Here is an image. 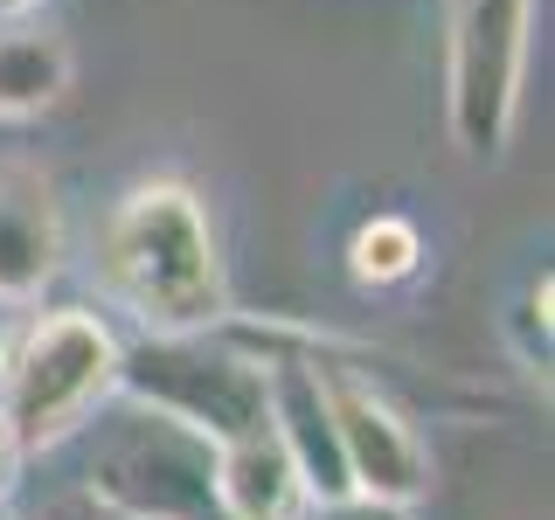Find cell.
Instances as JSON below:
<instances>
[{"label":"cell","instance_id":"cell-1","mask_svg":"<svg viewBox=\"0 0 555 520\" xmlns=\"http://www.w3.org/2000/svg\"><path fill=\"white\" fill-rule=\"evenodd\" d=\"M91 271L139 334H216L222 320H236L216 222L188 181L126 187L98 222Z\"/></svg>","mask_w":555,"mask_h":520},{"label":"cell","instance_id":"cell-2","mask_svg":"<svg viewBox=\"0 0 555 520\" xmlns=\"http://www.w3.org/2000/svg\"><path fill=\"white\" fill-rule=\"evenodd\" d=\"M118 361H126V340L91 306H49L22 334H8L0 424L14 430L22 458H42L98 424V410L118 395Z\"/></svg>","mask_w":555,"mask_h":520},{"label":"cell","instance_id":"cell-3","mask_svg":"<svg viewBox=\"0 0 555 520\" xmlns=\"http://www.w3.org/2000/svg\"><path fill=\"white\" fill-rule=\"evenodd\" d=\"M112 403L167 416V424L195 430L208 451L271 424L264 361H257L250 340L230 334V320L216 334H139L126 347V361H118Z\"/></svg>","mask_w":555,"mask_h":520},{"label":"cell","instance_id":"cell-4","mask_svg":"<svg viewBox=\"0 0 555 520\" xmlns=\"http://www.w3.org/2000/svg\"><path fill=\"white\" fill-rule=\"evenodd\" d=\"M534 0H451L444 14V126L473 167H500L520 126Z\"/></svg>","mask_w":555,"mask_h":520},{"label":"cell","instance_id":"cell-5","mask_svg":"<svg viewBox=\"0 0 555 520\" xmlns=\"http://www.w3.org/2000/svg\"><path fill=\"white\" fill-rule=\"evenodd\" d=\"M83 485L126 520H216V451L153 410H132L104 430Z\"/></svg>","mask_w":555,"mask_h":520},{"label":"cell","instance_id":"cell-6","mask_svg":"<svg viewBox=\"0 0 555 520\" xmlns=\"http://www.w3.org/2000/svg\"><path fill=\"white\" fill-rule=\"evenodd\" d=\"M312 347V368H320V389H326V416H334V444H340V465H347V493L361 499H389V507H416L430 493V451L416 438L410 410L396 403L389 389L354 368L334 347L306 340Z\"/></svg>","mask_w":555,"mask_h":520},{"label":"cell","instance_id":"cell-7","mask_svg":"<svg viewBox=\"0 0 555 520\" xmlns=\"http://www.w3.org/2000/svg\"><path fill=\"white\" fill-rule=\"evenodd\" d=\"M69 257L63 202L42 167L0 160V306H35Z\"/></svg>","mask_w":555,"mask_h":520},{"label":"cell","instance_id":"cell-8","mask_svg":"<svg viewBox=\"0 0 555 520\" xmlns=\"http://www.w3.org/2000/svg\"><path fill=\"white\" fill-rule=\"evenodd\" d=\"M77 83V56L42 14H0V118L22 126V118L56 112Z\"/></svg>","mask_w":555,"mask_h":520},{"label":"cell","instance_id":"cell-9","mask_svg":"<svg viewBox=\"0 0 555 520\" xmlns=\"http://www.w3.org/2000/svg\"><path fill=\"white\" fill-rule=\"evenodd\" d=\"M299 514L306 485L271 424L236 444H216V520H299Z\"/></svg>","mask_w":555,"mask_h":520},{"label":"cell","instance_id":"cell-10","mask_svg":"<svg viewBox=\"0 0 555 520\" xmlns=\"http://www.w3.org/2000/svg\"><path fill=\"white\" fill-rule=\"evenodd\" d=\"M347 271H354V285H369V291L410 285V277L424 271V230H416L410 216H396V208H382V216H369L354 236H347Z\"/></svg>","mask_w":555,"mask_h":520},{"label":"cell","instance_id":"cell-11","mask_svg":"<svg viewBox=\"0 0 555 520\" xmlns=\"http://www.w3.org/2000/svg\"><path fill=\"white\" fill-rule=\"evenodd\" d=\"M514 347H520V368L548 389V271L534 277L514 306Z\"/></svg>","mask_w":555,"mask_h":520},{"label":"cell","instance_id":"cell-12","mask_svg":"<svg viewBox=\"0 0 555 520\" xmlns=\"http://www.w3.org/2000/svg\"><path fill=\"white\" fill-rule=\"evenodd\" d=\"M299 520H410V507H389V499H361V493H347V499H312Z\"/></svg>","mask_w":555,"mask_h":520},{"label":"cell","instance_id":"cell-13","mask_svg":"<svg viewBox=\"0 0 555 520\" xmlns=\"http://www.w3.org/2000/svg\"><path fill=\"white\" fill-rule=\"evenodd\" d=\"M28 520H126V514H118L112 499H98L91 485H77V493H56L42 514H28Z\"/></svg>","mask_w":555,"mask_h":520},{"label":"cell","instance_id":"cell-14","mask_svg":"<svg viewBox=\"0 0 555 520\" xmlns=\"http://www.w3.org/2000/svg\"><path fill=\"white\" fill-rule=\"evenodd\" d=\"M22 444H14V430L8 424H0V507H8V499H14V485H22Z\"/></svg>","mask_w":555,"mask_h":520},{"label":"cell","instance_id":"cell-15","mask_svg":"<svg viewBox=\"0 0 555 520\" xmlns=\"http://www.w3.org/2000/svg\"><path fill=\"white\" fill-rule=\"evenodd\" d=\"M0 14H42V0H0Z\"/></svg>","mask_w":555,"mask_h":520},{"label":"cell","instance_id":"cell-16","mask_svg":"<svg viewBox=\"0 0 555 520\" xmlns=\"http://www.w3.org/2000/svg\"><path fill=\"white\" fill-rule=\"evenodd\" d=\"M8 334H14V326H8V320H0V361H8Z\"/></svg>","mask_w":555,"mask_h":520},{"label":"cell","instance_id":"cell-17","mask_svg":"<svg viewBox=\"0 0 555 520\" xmlns=\"http://www.w3.org/2000/svg\"><path fill=\"white\" fill-rule=\"evenodd\" d=\"M0 520H8V507H0Z\"/></svg>","mask_w":555,"mask_h":520}]
</instances>
